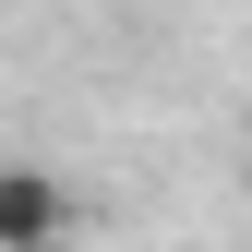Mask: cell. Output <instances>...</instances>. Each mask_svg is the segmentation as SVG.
<instances>
[{"mask_svg": "<svg viewBox=\"0 0 252 252\" xmlns=\"http://www.w3.org/2000/svg\"><path fill=\"white\" fill-rule=\"evenodd\" d=\"M60 228H72V192L48 168H0V252H60Z\"/></svg>", "mask_w": 252, "mask_h": 252, "instance_id": "cell-1", "label": "cell"}]
</instances>
